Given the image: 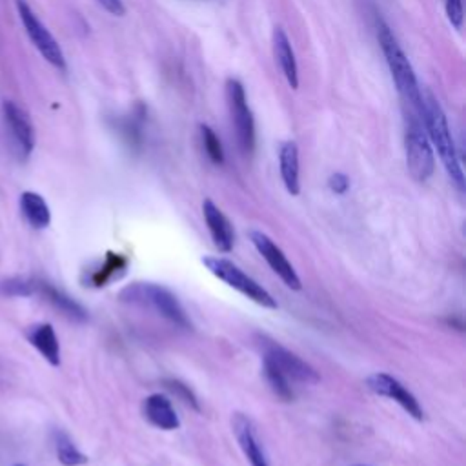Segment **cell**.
Returning a JSON list of instances; mask_svg holds the SVG:
<instances>
[{
    "instance_id": "d4e9b609",
    "label": "cell",
    "mask_w": 466,
    "mask_h": 466,
    "mask_svg": "<svg viewBox=\"0 0 466 466\" xmlns=\"http://www.w3.org/2000/svg\"><path fill=\"white\" fill-rule=\"evenodd\" d=\"M0 291L13 297H29L35 293V280L25 279H9L0 284Z\"/></svg>"
},
{
    "instance_id": "cb8c5ba5",
    "label": "cell",
    "mask_w": 466,
    "mask_h": 466,
    "mask_svg": "<svg viewBox=\"0 0 466 466\" xmlns=\"http://www.w3.org/2000/svg\"><path fill=\"white\" fill-rule=\"evenodd\" d=\"M164 386H166L171 393H175V397H178L184 404H187L189 408L200 411L198 399H197L195 393L189 390V386H186L182 380H178V379H166V380H164Z\"/></svg>"
},
{
    "instance_id": "9c48e42d",
    "label": "cell",
    "mask_w": 466,
    "mask_h": 466,
    "mask_svg": "<svg viewBox=\"0 0 466 466\" xmlns=\"http://www.w3.org/2000/svg\"><path fill=\"white\" fill-rule=\"evenodd\" d=\"M2 120L16 155L22 160L27 158L35 147V129L27 113L13 100H5L2 104Z\"/></svg>"
},
{
    "instance_id": "603a6c76",
    "label": "cell",
    "mask_w": 466,
    "mask_h": 466,
    "mask_svg": "<svg viewBox=\"0 0 466 466\" xmlns=\"http://www.w3.org/2000/svg\"><path fill=\"white\" fill-rule=\"evenodd\" d=\"M198 129H200V138H202L204 151L209 157V160L217 166L224 164V149H222V144H220V138L217 137V133L206 124H200Z\"/></svg>"
},
{
    "instance_id": "4316f807",
    "label": "cell",
    "mask_w": 466,
    "mask_h": 466,
    "mask_svg": "<svg viewBox=\"0 0 466 466\" xmlns=\"http://www.w3.org/2000/svg\"><path fill=\"white\" fill-rule=\"evenodd\" d=\"M328 187L335 193V195H344L350 189V178L344 173H333L328 178Z\"/></svg>"
},
{
    "instance_id": "44dd1931",
    "label": "cell",
    "mask_w": 466,
    "mask_h": 466,
    "mask_svg": "<svg viewBox=\"0 0 466 466\" xmlns=\"http://www.w3.org/2000/svg\"><path fill=\"white\" fill-rule=\"evenodd\" d=\"M55 450H56V459L62 466H84L89 461L87 455L82 453L73 444V441L62 431L55 433Z\"/></svg>"
},
{
    "instance_id": "f546056e",
    "label": "cell",
    "mask_w": 466,
    "mask_h": 466,
    "mask_svg": "<svg viewBox=\"0 0 466 466\" xmlns=\"http://www.w3.org/2000/svg\"><path fill=\"white\" fill-rule=\"evenodd\" d=\"M357 466H364V464H357Z\"/></svg>"
},
{
    "instance_id": "277c9868",
    "label": "cell",
    "mask_w": 466,
    "mask_h": 466,
    "mask_svg": "<svg viewBox=\"0 0 466 466\" xmlns=\"http://www.w3.org/2000/svg\"><path fill=\"white\" fill-rule=\"evenodd\" d=\"M202 264L213 277H217L229 288L237 289L246 299L253 300L255 304H258L262 308L277 309V300L271 297V293L268 289H264L255 279H251L248 273H244L231 260H228L224 257H204Z\"/></svg>"
},
{
    "instance_id": "6da1fadb",
    "label": "cell",
    "mask_w": 466,
    "mask_h": 466,
    "mask_svg": "<svg viewBox=\"0 0 466 466\" xmlns=\"http://www.w3.org/2000/svg\"><path fill=\"white\" fill-rule=\"evenodd\" d=\"M420 118H422V126L428 135V140H430L431 147L437 149L450 180L453 182V186L459 191H464V173H462V167L459 162L457 147H455L446 115H444L439 100L430 91H424V95H422Z\"/></svg>"
},
{
    "instance_id": "8992f818",
    "label": "cell",
    "mask_w": 466,
    "mask_h": 466,
    "mask_svg": "<svg viewBox=\"0 0 466 466\" xmlns=\"http://www.w3.org/2000/svg\"><path fill=\"white\" fill-rule=\"evenodd\" d=\"M258 346L262 351V360L273 364L289 380H295L300 384H317L320 380L313 366H309L306 360H302L299 355H295L288 348L280 346L277 340L266 335H258Z\"/></svg>"
},
{
    "instance_id": "5bb4252c",
    "label": "cell",
    "mask_w": 466,
    "mask_h": 466,
    "mask_svg": "<svg viewBox=\"0 0 466 466\" xmlns=\"http://www.w3.org/2000/svg\"><path fill=\"white\" fill-rule=\"evenodd\" d=\"M142 411H144V417L147 419V422L153 424L155 428L171 431V430H178V426H180V419H178L171 400L162 393H153V395L146 397L144 404H142Z\"/></svg>"
},
{
    "instance_id": "e0dca14e",
    "label": "cell",
    "mask_w": 466,
    "mask_h": 466,
    "mask_svg": "<svg viewBox=\"0 0 466 466\" xmlns=\"http://www.w3.org/2000/svg\"><path fill=\"white\" fill-rule=\"evenodd\" d=\"M35 291L40 293L49 304H53L60 313H64L71 320H76V322L87 320V311L75 299H71L69 295H66L58 288H55L53 284L35 280Z\"/></svg>"
},
{
    "instance_id": "f1b7e54d",
    "label": "cell",
    "mask_w": 466,
    "mask_h": 466,
    "mask_svg": "<svg viewBox=\"0 0 466 466\" xmlns=\"http://www.w3.org/2000/svg\"><path fill=\"white\" fill-rule=\"evenodd\" d=\"M15 466H22V464H15Z\"/></svg>"
},
{
    "instance_id": "ffe728a7",
    "label": "cell",
    "mask_w": 466,
    "mask_h": 466,
    "mask_svg": "<svg viewBox=\"0 0 466 466\" xmlns=\"http://www.w3.org/2000/svg\"><path fill=\"white\" fill-rule=\"evenodd\" d=\"M20 209H22L25 220L35 229H44V228H47L51 224L49 206L44 200V197L35 193V191H24L20 195Z\"/></svg>"
},
{
    "instance_id": "484cf974",
    "label": "cell",
    "mask_w": 466,
    "mask_h": 466,
    "mask_svg": "<svg viewBox=\"0 0 466 466\" xmlns=\"http://www.w3.org/2000/svg\"><path fill=\"white\" fill-rule=\"evenodd\" d=\"M446 16L455 29L462 27V0H444Z\"/></svg>"
},
{
    "instance_id": "d6986e66",
    "label": "cell",
    "mask_w": 466,
    "mask_h": 466,
    "mask_svg": "<svg viewBox=\"0 0 466 466\" xmlns=\"http://www.w3.org/2000/svg\"><path fill=\"white\" fill-rule=\"evenodd\" d=\"M27 339L51 366L60 364V344L51 324L42 322V324L31 326V329L27 331Z\"/></svg>"
},
{
    "instance_id": "ac0fdd59",
    "label": "cell",
    "mask_w": 466,
    "mask_h": 466,
    "mask_svg": "<svg viewBox=\"0 0 466 466\" xmlns=\"http://www.w3.org/2000/svg\"><path fill=\"white\" fill-rule=\"evenodd\" d=\"M279 169L284 187L289 195L300 193V180H299V147L293 140L282 142L279 149Z\"/></svg>"
},
{
    "instance_id": "2e32d148",
    "label": "cell",
    "mask_w": 466,
    "mask_h": 466,
    "mask_svg": "<svg viewBox=\"0 0 466 466\" xmlns=\"http://www.w3.org/2000/svg\"><path fill=\"white\" fill-rule=\"evenodd\" d=\"M271 42H273V55H275V60H277L282 75L286 76L289 87L297 89L299 87V67H297L295 51L291 47V42H289L286 31L282 27H275Z\"/></svg>"
},
{
    "instance_id": "7402d4cb",
    "label": "cell",
    "mask_w": 466,
    "mask_h": 466,
    "mask_svg": "<svg viewBox=\"0 0 466 466\" xmlns=\"http://www.w3.org/2000/svg\"><path fill=\"white\" fill-rule=\"evenodd\" d=\"M262 370H264V377H266V380H268L271 391H273L279 399H282V400H286V402L293 400L291 380H289L284 373H280L273 364H269V362H266V360H262Z\"/></svg>"
},
{
    "instance_id": "8fae6325",
    "label": "cell",
    "mask_w": 466,
    "mask_h": 466,
    "mask_svg": "<svg viewBox=\"0 0 466 466\" xmlns=\"http://www.w3.org/2000/svg\"><path fill=\"white\" fill-rule=\"evenodd\" d=\"M366 388L370 391H373L375 395H379V397H386V399L395 400L415 420L424 419V410L419 404L417 397L408 388H404L395 377H391L390 373L377 371V373L370 375L366 379Z\"/></svg>"
},
{
    "instance_id": "30bf717a",
    "label": "cell",
    "mask_w": 466,
    "mask_h": 466,
    "mask_svg": "<svg viewBox=\"0 0 466 466\" xmlns=\"http://www.w3.org/2000/svg\"><path fill=\"white\" fill-rule=\"evenodd\" d=\"M249 240L255 246V249L260 253V257L268 262L271 271L289 288V289H300L302 282L297 275L293 264L286 258L284 251L262 231H249Z\"/></svg>"
},
{
    "instance_id": "3957f363",
    "label": "cell",
    "mask_w": 466,
    "mask_h": 466,
    "mask_svg": "<svg viewBox=\"0 0 466 466\" xmlns=\"http://www.w3.org/2000/svg\"><path fill=\"white\" fill-rule=\"evenodd\" d=\"M118 297L122 302L157 311L160 317H164L166 320H169L178 328H184V329L191 328V320L187 319L180 300L166 286H160L155 282H133L122 288Z\"/></svg>"
},
{
    "instance_id": "4fadbf2b",
    "label": "cell",
    "mask_w": 466,
    "mask_h": 466,
    "mask_svg": "<svg viewBox=\"0 0 466 466\" xmlns=\"http://www.w3.org/2000/svg\"><path fill=\"white\" fill-rule=\"evenodd\" d=\"M233 424V431H235V437L238 441V446L244 453V457L248 459V462L251 466H269L268 464V459H266V453H264V448L257 437V431L251 424V420L242 415V413H237L231 420Z\"/></svg>"
},
{
    "instance_id": "83f0119b",
    "label": "cell",
    "mask_w": 466,
    "mask_h": 466,
    "mask_svg": "<svg viewBox=\"0 0 466 466\" xmlns=\"http://www.w3.org/2000/svg\"><path fill=\"white\" fill-rule=\"evenodd\" d=\"M96 2L113 16H124L126 13V5L122 0H96Z\"/></svg>"
},
{
    "instance_id": "5b68a950",
    "label": "cell",
    "mask_w": 466,
    "mask_h": 466,
    "mask_svg": "<svg viewBox=\"0 0 466 466\" xmlns=\"http://www.w3.org/2000/svg\"><path fill=\"white\" fill-rule=\"evenodd\" d=\"M404 151H406V166L410 175L417 182H426L435 171V157H433V147L424 131V126L420 118L415 115H410L406 124Z\"/></svg>"
},
{
    "instance_id": "52a82bcc",
    "label": "cell",
    "mask_w": 466,
    "mask_h": 466,
    "mask_svg": "<svg viewBox=\"0 0 466 466\" xmlns=\"http://www.w3.org/2000/svg\"><path fill=\"white\" fill-rule=\"evenodd\" d=\"M226 98H228V107H229L231 122L235 126L238 146L246 155H249L255 149V118L248 106L246 91L240 80L237 78L226 80Z\"/></svg>"
},
{
    "instance_id": "ba28073f",
    "label": "cell",
    "mask_w": 466,
    "mask_h": 466,
    "mask_svg": "<svg viewBox=\"0 0 466 466\" xmlns=\"http://www.w3.org/2000/svg\"><path fill=\"white\" fill-rule=\"evenodd\" d=\"M16 11L22 20V25L33 42V46L38 49V53L56 69H66V58L64 53L56 42V38L49 33V29L42 24V20L35 15V11L29 7L25 0H16Z\"/></svg>"
},
{
    "instance_id": "7c38bea8",
    "label": "cell",
    "mask_w": 466,
    "mask_h": 466,
    "mask_svg": "<svg viewBox=\"0 0 466 466\" xmlns=\"http://www.w3.org/2000/svg\"><path fill=\"white\" fill-rule=\"evenodd\" d=\"M202 215H204V220H206V226L209 229L213 244L218 248V251L229 253L233 249V244H235V231H233V226H231L229 218L209 198H206L202 202Z\"/></svg>"
},
{
    "instance_id": "7a4b0ae2",
    "label": "cell",
    "mask_w": 466,
    "mask_h": 466,
    "mask_svg": "<svg viewBox=\"0 0 466 466\" xmlns=\"http://www.w3.org/2000/svg\"><path fill=\"white\" fill-rule=\"evenodd\" d=\"M377 40L384 53L386 64L390 67L391 78L397 86V91H399L402 102L410 107V115H415L420 118L422 93H420L415 71H413L408 56L404 55L402 47L399 46L395 35L391 33V29L388 27V24L382 18L377 20Z\"/></svg>"
},
{
    "instance_id": "9a60e30c",
    "label": "cell",
    "mask_w": 466,
    "mask_h": 466,
    "mask_svg": "<svg viewBox=\"0 0 466 466\" xmlns=\"http://www.w3.org/2000/svg\"><path fill=\"white\" fill-rule=\"evenodd\" d=\"M129 266V260L126 255L122 253H115V251H107L104 255V260H100L93 269L86 271V286H93V288H104L109 282L120 279L126 269Z\"/></svg>"
}]
</instances>
